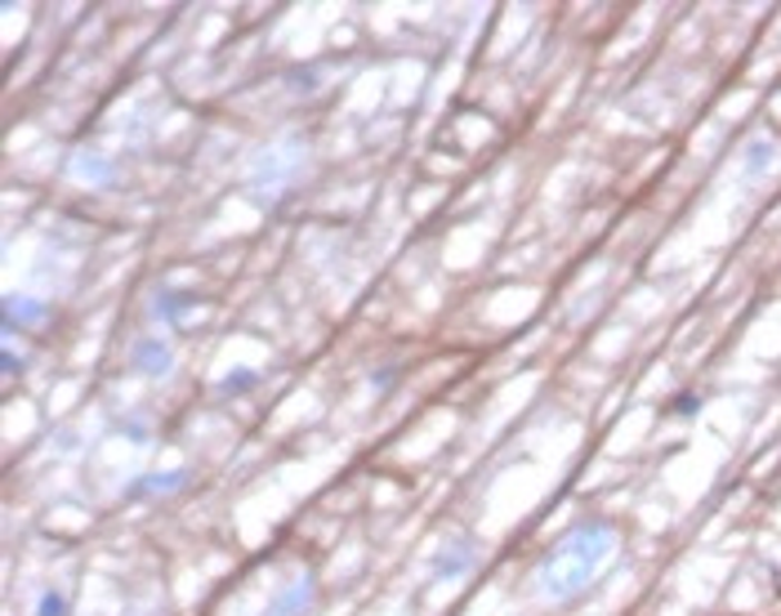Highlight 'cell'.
Wrapping results in <instances>:
<instances>
[{
  "instance_id": "obj_9",
  "label": "cell",
  "mask_w": 781,
  "mask_h": 616,
  "mask_svg": "<svg viewBox=\"0 0 781 616\" xmlns=\"http://www.w3.org/2000/svg\"><path fill=\"white\" fill-rule=\"evenodd\" d=\"M777 161H781V148H777V139H768V135L745 139V148L736 152V166H741V179H745V183H763V179L777 170Z\"/></svg>"
},
{
  "instance_id": "obj_13",
  "label": "cell",
  "mask_w": 781,
  "mask_h": 616,
  "mask_svg": "<svg viewBox=\"0 0 781 616\" xmlns=\"http://www.w3.org/2000/svg\"><path fill=\"white\" fill-rule=\"evenodd\" d=\"M696 411H701V394H679V398L665 403L670 420H696Z\"/></svg>"
},
{
  "instance_id": "obj_3",
  "label": "cell",
  "mask_w": 781,
  "mask_h": 616,
  "mask_svg": "<svg viewBox=\"0 0 781 616\" xmlns=\"http://www.w3.org/2000/svg\"><path fill=\"white\" fill-rule=\"evenodd\" d=\"M483 563V540L474 536V531H452L434 554H429V576H425V585L429 589H443V585H456V580H465L474 567Z\"/></svg>"
},
{
  "instance_id": "obj_5",
  "label": "cell",
  "mask_w": 781,
  "mask_h": 616,
  "mask_svg": "<svg viewBox=\"0 0 781 616\" xmlns=\"http://www.w3.org/2000/svg\"><path fill=\"white\" fill-rule=\"evenodd\" d=\"M201 295L188 290V286H157L148 295V314L161 322V327H188V318L197 314Z\"/></svg>"
},
{
  "instance_id": "obj_8",
  "label": "cell",
  "mask_w": 781,
  "mask_h": 616,
  "mask_svg": "<svg viewBox=\"0 0 781 616\" xmlns=\"http://www.w3.org/2000/svg\"><path fill=\"white\" fill-rule=\"evenodd\" d=\"M188 483H192V469H188V465H179V469H157V474H144V478L126 483V500H161V496H179Z\"/></svg>"
},
{
  "instance_id": "obj_16",
  "label": "cell",
  "mask_w": 781,
  "mask_h": 616,
  "mask_svg": "<svg viewBox=\"0 0 781 616\" xmlns=\"http://www.w3.org/2000/svg\"><path fill=\"white\" fill-rule=\"evenodd\" d=\"M370 385H375V398L394 394V385H398V371H375V376H370Z\"/></svg>"
},
{
  "instance_id": "obj_14",
  "label": "cell",
  "mask_w": 781,
  "mask_h": 616,
  "mask_svg": "<svg viewBox=\"0 0 781 616\" xmlns=\"http://www.w3.org/2000/svg\"><path fill=\"white\" fill-rule=\"evenodd\" d=\"M112 434H121V438H126V443H135V447H148V443H152L148 420H121V425H112Z\"/></svg>"
},
{
  "instance_id": "obj_4",
  "label": "cell",
  "mask_w": 781,
  "mask_h": 616,
  "mask_svg": "<svg viewBox=\"0 0 781 616\" xmlns=\"http://www.w3.org/2000/svg\"><path fill=\"white\" fill-rule=\"evenodd\" d=\"M55 314V304L41 299V295H28V290H10L6 295V340H14L19 331H41Z\"/></svg>"
},
{
  "instance_id": "obj_7",
  "label": "cell",
  "mask_w": 781,
  "mask_h": 616,
  "mask_svg": "<svg viewBox=\"0 0 781 616\" xmlns=\"http://www.w3.org/2000/svg\"><path fill=\"white\" fill-rule=\"evenodd\" d=\"M130 367H135V376H144V380H161V376L175 371V349H170L161 336H139V340L130 345Z\"/></svg>"
},
{
  "instance_id": "obj_12",
  "label": "cell",
  "mask_w": 781,
  "mask_h": 616,
  "mask_svg": "<svg viewBox=\"0 0 781 616\" xmlns=\"http://www.w3.org/2000/svg\"><path fill=\"white\" fill-rule=\"evenodd\" d=\"M32 616H77V607H72V598H68L63 589L46 585V589L37 594V607H32Z\"/></svg>"
},
{
  "instance_id": "obj_10",
  "label": "cell",
  "mask_w": 781,
  "mask_h": 616,
  "mask_svg": "<svg viewBox=\"0 0 781 616\" xmlns=\"http://www.w3.org/2000/svg\"><path fill=\"white\" fill-rule=\"evenodd\" d=\"M72 175H77V183H86L95 192L117 188V161L103 157V152H95V148H77L72 152Z\"/></svg>"
},
{
  "instance_id": "obj_18",
  "label": "cell",
  "mask_w": 781,
  "mask_h": 616,
  "mask_svg": "<svg viewBox=\"0 0 781 616\" xmlns=\"http://www.w3.org/2000/svg\"><path fill=\"white\" fill-rule=\"evenodd\" d=\"M772 580H777V585H781V563H772Z\"/></svg>"
},
{
  "instance_id": "obj_2",
  "label": "cell",
  "mask_w": 781,
  "mask_h": 616,
  "mask_svg": "<svg viewBox=\"0 0 781 616\" xmlns=\"http://www.w3.org/2000/svg\"><path fill=\"white\" fill-rule=\"evenodd\" d=\"M304 170H308V139H304V135H281V139H273L268 148H259V152L250 157L246 179H241V192H246L255 206L273 210L277 201H286V197L299 188Z\"/></svg>"
},
{
  "instance_id": "obj_17",
  "label": "cell",
  "mask_w": 781,
  "mask_h": 616,
  "mask_svg": "<svg viewBox=\"0 0 781 616\" xmlns=\"http://www.w3.org/2000/svg\"><path fill=\"white\" fill-rule=\"evenodd\" d=\"M55 447H63V451H81V434H77V429H59V434H55Z\"/></svg>"
},
{
  "instance_id": "obj_11",
  "label": "cell",
  "mask_w": 781,
  "mask_h": 616,
  "mask_svg": "<svg viewBox=\"0 0 781 616\" xmlns=\"http://www.w3.org/2000/svg\"><path fill=\"white\" fill-rule=\"evenodd\" d=\"M259 380H264V376H259L255 367H233V371H224V376H219V385H215V389H219V398H241V394H250Z\"/></svg>"
},
{
  "instance_id": "obj_1",
  "label": "cell",
  "mask_w": 781,
  "mask_h": 616,
  "mask_svg": "<svg viewBox=\"0 0 781 616\" xmlns=\"http://www.w3.org/2000/svg\"><path fill=\"white\" fill-rule=\"evenodd\" d=\"M621 549V531L612 518L603 514H585L576 518L550 549L545 558L536 563V576H532V594L554 603V607H567L576 603L581 594H590L603 576V567L616 558Z\"/></svg>"
},
{
  "instance_id": "obj_15",
  "label": "cell",
  "mask_w": 781,
  "mask_h": 616,
  "mask_svg": "<svg viewBox=\"0 0 781 616\" xmlns=\"http://www.w3.org/2000/svg\"><path fill=\"white\" fill-rule=\"evenodd\" d=\"M0 371H6V380H14V376L23 371V358H19V349H14V345H6V358H0Z\"/></svg>"
},
{
  "instance_id": "obj_6",
  "label": "cell",
  "mask_w": 781,
  "mask_h": 616,
  "mask_svg": "<svg viewBox=\"0 0 781 616\" xmlns=\"http://www.w3.org/2000/svg\"><path fill=\"white\" fill-rule=\"evenodd\" d=\"M313 612H317V580H313L308 572H299L295 580H286V585L264 603L259 616H313Z\"/></svg>"
}]
</instances>
